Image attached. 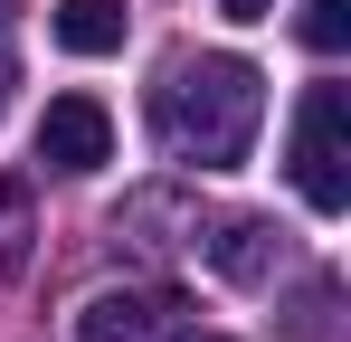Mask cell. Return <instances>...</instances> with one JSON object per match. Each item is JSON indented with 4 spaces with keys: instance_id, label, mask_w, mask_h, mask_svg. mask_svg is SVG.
I'll return each mask as SVG.
<instances>
[{
    "instance_id": "1",
    "label": "cell",
    "mask_w": 351,
    "mask_h": 342,
    "mask_svg": "<svg viewBox=\"0 0 351 342\" xmlns=\"http://www.w3.org/2000/svg\"><path fill=\"white\" fill-rule=\"evenodd\" d=\"M256 124H266V76L247 57H190V67H171V86H162V143H171V162L237 171L256 152Z\"/></svg>"
},
{
    "instance_id": "2",
    "label": "cell",
    "mask_w": 351,
    "mask_h": 342,
    "mask_svg": "<svg viewBox=\"0 0 351 342\" xmlns=\"http://www.w3.org/2000/svg\"><path fill=\"white\" fill-rule=\"evenodd\" d=\"M294 190L323 209V219H342L351 209V86H304V105H294Z\"/></svg>"
},
{
    "instance_id": "3",
    "label": "cell",
    "mask_w": 351,
    "mask_h": 342,
    "mask_svg": "<svg viewBox=\"0 0 351 342\" xmlns=\"http://www.w3.org/2000/svg\"><path fill=\"white\" fill-rule=\"evenodd\" d=\"M171 323H180V295H171V285H105V295H86L76 342H162Z\"/></svg>"
},
{
    "instance_id": "4",
    "label": "cell",
    "mask_w": 351,
    "mask_h": 342,
    "mask_svg": "<svg viewBox=\"0 0 351 342\" xmlns=\"http://www.w3.org/2000/svg\"><path fill=\"white\" fill-rule=\"evenodd\" d=\"M38 162L48 171H105L114 162V114L95 105V95H58V105L38 114Z\"/></svg>"
},
{
    "instance_id": "5",
    "label": "cell",
    "mask_w": 351,
    "mask_h": 342,
    "mask_svg": "<svg viewBox=\"0 0 351 342\" xmlns=\"http://www.w3.org/2000/svg\"><path fill=\"white\" fill-rule=\"evenodd\" d=\"M123 29H133L123 0H58V10H48V38H58L66 57H114Z\"/></svg>"
},
{
    "instance_id": "6",
    "label": "cell",
    "mask_w": 351,
    "mask_h": 342,
    "mask_svg": "<svg viewBox=\"0 0 351 342\" xmlns=\"http://www.w3.org/2000/svg\"><path fill=\"white\" fill-rule=\"evenodd\" d=\"M276 238H285L276 219H228L219 238H209V266H219L228 285H266L276 276Z\"/></svg>"
},
{
    "instance_id": "7",
    "label": "cell",
    "mask_w": 351,
    "mask_h": 342,
    "mask_svg": "<svg viewBox=\"0 0 351 342\" xmlns=\"http://www.w3.org/2000/svg\"><path fill=\"white\" fill-rule=\"evenodd\" d=\"M294 38L313 57H342V38H351V0H304V19H294Z\"/></svg>"
},
{
    "instance_id": "8",
    "label": "cell",
    "mask_w": 351,
    "mask_h": 342,
    "mask_svg": "<svg viewBox=\"0 0 351 342\" xmlns=\"http://www.w3.org/2000/svg\"><path fill=\"white\" fill-rule=\"evenodd\" d=\"M219 10H228L237 29H247V19H266V10H276V0H219Z\"/></svg>"
},
{
    "instance_id": "9",
    "label": "cell",
    "mask_w": 351,
    "mask_h": 342,
    "mask_svg": "<svg viewBox=\"0 0 351 342\" xmlns=\"http://www.w3.org/2000/svg\"><path fill=\"white\" fill-rule=\"evenodd\" d=\"M10 209H19V190H10V181H0V219H10Z\"/></svg>"
},
{
    "instance_id": "10",
    "label": "cell",
    "mask_w": 351,
    "mask_h": 342,
    "mask_svg": "<svg viewBox=\"0 0 351 342\" xmlns=\"http://www.w3.org/2000/svg\"><path fill=\"white\" fill-rule=\"evenodd\" d=\"M10 19H19V0H0V29H10Z\"/></svg>"
},
{
    "instance_id": "11",
    "label": "cell",
    "mask_w": 351,
    "mask_h": 342,
    "mask_svg": "<svg viewBox=\"0 0 351 342\" xmlns=\"http://www.w3.org/2000/svg\"><path fill=\"white\" fill-rule=\"evenodd\" d=\"M0 105H10V57H0Z\"/></svg>"
},
{
    "instance_id": "12",
    "label": "cell",
    "mask_w": 351,
    "mask_h": 342,
    "mask_svg": "<svg viewBox=\"0 0 351 342\" xmlns=\"http://www.w3.org/2000/svg\"><path fill=\"white\" fill-rule=\"evenodd\" d=\"M199 342H228V333H199Z\"/></svg>"
}]
</instances>
